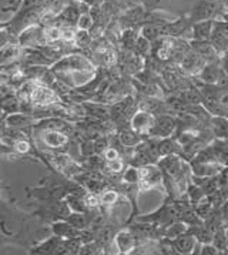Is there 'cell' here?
Listing matches in <instances>:
<instances>
[{"label":"cell","mask_w":228,"mask_h":255,"mask_svg":"<svg viewBox=\"0 0 228 255\" xmlns=\"http://www.w3.org/2000/svg\"><path fill=\"white\" fill-rule=\"evenodd\" d=\"M160 170L166 175L167 178H173L176 180L177 177L181 174V171L187 167V164L183 161V158H180L177 154L166 155L161 158V161L158 163Z\"/></svg>","instance_id":"obj_1"},{"label":"cell","mask_w":228,"mask_h":255,"mask_svg":"<svg viewBox=\"0 0 228 255\" xmlns=\"http://www.w3.org/2000/svg\"><path fill=\"white\" fill-rule=\"evenodd\" d=\"M218 3L216 0H200L191 11L190 20L197 23L203 20H211V17L217 13Z\"/></svg>","instance_id":"obj_2"},{"label":"cell","mask_w":228,"mask_h":255,"mask_svg":"<svg viewBox=\"0 0 228 255\" xmlns=\"http://www.w3.org/2000/svg\"><path fill=\"white\" fill-rule=\"evenodd\" d=\"M154 123H156V117L153 113L137 112L131 117V128H134L138 134L144 135V134L151 133Z\"/></svg>","instance_id":"obj_3"},{"label":"cell","mask_w":228,"mask_h":255,"mask_svg":"<svg viewBox=\"0 0 228 255\" xmlns=\"http://www.w3.org/2000/svg\"><path fill=\"white\" fill-rule=\"evenodd\" d=\"M177 122L171 117V116H167V114H160L156 119L154 123V127L151 130V135H156V137H161V138H166L170 137L173 131L176 130Z\"/></svg>","instance_id":"obj_4"},{"label":"cell","mask_w":228,"mask_h":255,"mask_svg":"<svg viewBox=\"0 0 228 255\" xmlns=\"http://www.w3.org/2000/svg\"><path fill=\"white\" fill-rule=\"evenodd\" d=\"M56 99H57V94L54 90H52L49 86L40 84V86H36V89L33 92L31 104H34L37 107H43V106H49V104L56 103L54 102Z\"/></svg>","instance_id":"obj_5"},{"label":"cell","mask_w":228,"mask_h":255,"mask_svg":"<svg viewBox=\"0 0 228 255\" xmlns=\"http://www.w3.org/2000/svg\"><path fill=\"white\" fill-rule=\"evenodd\" d=\"M190 44H191V50L196 51L198 56L203 57L207 63H214V61L218 60V53L214 49V46L211 44V41L194 40V39H191Z\"/></svg>","instance_id":"obj_6"},{"label":"cell","mask_w":228,"mask_h":255,"mask_svg":"<svg viewBox=\"0 0 228 255\" xmlns=\"http://www.w3.org/2000/svg\"><path fill=\"white\" fill-rule=\"evenodd\" d=\"M224 167L221 164L213 163V161H196L191 165V171L197 177H210L214 178L216 175L221 174Z\"/></svg>","instance_id":"obj_7"},{"label":"cell","mask_w":228,"mask_h":255,"mask_svg":"<svg viewBox=\"0 0 228 255\" xmlns=\"http://www.w3.org/2000/svg\"><path fill=\"white\" fill-rule=\"evenodd\" d=\"M197 237L188 230L186 234L180 235L178 238H176V240L173 241V244H174L177 254L187 255L194 253V250H196V247H197Z\"/></svg>","instance_id":"obj_8"},{"label":"cell","mask_w":228,"mask_h":255,"mask_svg":"<svg viewBox=\"0 0 228 255\" xmlns=\"http://www.w3.org/2000/svg\"><path fill=\"white\" fill-rule=\"evenodd\" d=\"M207 61L203 57H200L196 51H188L186 56L181 59V67L183 70H186L190 74H198L204 67H206Z\"/></svg>","instance_id":"obj_9"},{"label":"cell","mask_w":228,"mask_h":255,"mask_svg":"<svg viewBox=\"0 0 228 255\" xmlns=\"http://www.w3.org/2000/svg\"><path fill=\"white\" fill-rule=\"evenodd\" d=\"M114 241L117 248L120 250V253L127 254L131 253V250L137 248V238L131 231H120L114 237Z\"/></svg>","instance_id":"obj_10"},{"label":"cell","mask_w":228,"mask_h":255,"mask_svg":"<svg viewBox=\"0 0 228 255\" xmlns=\"http://www.w3.org/2000/svg\"><path fill=\"white\" fill-rule=\"evenodd\" d=\"M191 30H193V39L194 40L210 41L213 30H214V21L203 20L197 21V23H193Z\"/></svg>","instance_id":"obj_11"},{"label":"cell","mask_w":228,"mask_h":255,"mask_svg":"<svg viewBox=\"0 0 228 255\" xmlns=\"http://www.w3.org/2000/svg\"><path fill=\"white\" fill-rule=\"evenodd\" d=\"M52 231L54 235L60 237L63 240H67V238H73V237H79L82 230L73 227L67 220H63V221H57L52 225Z\"/></svg>","instance_id":"obj_12"},{"label":"cell","mask_w":228,"mask_h":255,"mask_svg":"<svg viewBox=\"0 0 228 255\" xmlns=\"http://www.w3.org/2000/svg\"><path fill=\"white\" fill-rule=\"evenodd\" d=\"M43 141L47 144L49 147H52V148H60V147L69 143V137L64 133H62L60 130H50L49 128L44 133Z\"/></svg>","instance_id":"obj_13"},{"label":"cell","mask_w":228,"mask_h":255,"mask_svg":"<svg viewBox=\"0 0 228 255\" xmlns=\"http://www.w3.org/2000/svg\"><path fill=\"white\" fill-rule=\"evenodd\" d=\"M221 72H223V67H218L214 63H207L206 67L198 73V77L206 84H217Z\"/></svg>","instance_id":"obj_14"},{"label":"cell","mask_w":228,"mask_h":255,"mask_svg":"<svg viewBox=\"0 0 228 255\" xmlns=\"http://www.w3.org/2000/svg\"><path fill=\"white\" fill-rule=\"evenodd\" d=\"M211 44L214 46V49L217 50L218 56H226L228 53V36L224 34L223 31H220L218 29L214 27L213 34H211Z\"/></svg>","instance_id":"obj_15"},{"label":"cell","mask_w":228,"mask_h":255,"mask_svg":"<svg viewBox=\"0 0 228 255\" xmlns=\"http://www.w3.org/2000/svg\"><path fill=\"white\" fill-rule=\"evenodd\" d=\"M183 151V145L177 143V140L173 138H163L161 143H158V155L166 157V155H171V154H178Z\"/></svg>","instance_id":"obj_16"},{"label":"cell","mask_w":228,"mask_h":255,"mask_svg":"<svg viewBox=\"0 0 228 255\" xmlns=\"http://www.w3.org/2000/svg\"><path fill=\"white\" fill-rule=\"evenodd\" d=\"M191 24L193 23L190 20V17H180V19H176V20H173L168 24V36L178 37L183 33H186L190 29Z\"/></svg>","instance_id":"obj_17"},{"label":"cell","mask_w":228,"mask_h":255,"mask_svg":"<svg viewBox=\"0 0 228 255\" xmlns=\"http://www.w3.org/2000/svg\"><path fill=\"white\" fill-rule=\"evenodd\" d=\"M211 127H213V131L217 137L228 138V117L214 116L211 119Z\"/></svg>","instance_id":"obj_18"},{"label":"cell","mask_w":228,"mask_h":255,"mask_svg":"<svg viewBox=\"0 0 228 255\" xmlns=\"http://www.w3.org/2000/svg\"><path fill=\"white\" fill-rule=\"evenodd\" d=\"M187 231H188V225L184 223V221H181V223H173V224H170L168 227H166V230H164V237H166L167 240H170V241H174L176 238H178L180 235L186 234Z\"/></svg>","instance_id":"obj_19"},{"label":"cell","mask_w":228,"mask_h":255,"mask_svg":"<svg viewBox=\"0 0 228 255\" xmlns=\"http://www.w3.org/2000/svg\"><path fill=\"white\" fill-rule=\"evenodd\" d=\"M120 141L125 147H134L137 144L141 143V134H138L134 128L130 130H123L120 133Z\"/></svg>","instance_id":"obj_20"},{"label":"cell","mask_w":228,"mask_h":255,"mask_svg":"<svg viewBox=\"0 0 228 255\" xmlns=\"http://www.w3.org/2000/svg\"><path fill=\"white\" fill-rule=\"evenodd\" d=\"M60 241H62L60 237L53 235L47 241H44V243L39 245L33 253H36V254H54V251H56V248H57V245H59Z\"/></svg>","instance_id":"obj_21"},{"label":"cell","mask_w":228,"mask_h":255,"mask_svg":"<svg viewBox=\"0 0 228 255\" xmlns=\"http://www.w3.org/2000/svg\"><path fill=\"white\" fill-rule=\"evenodd\" d=\"M67 221H69L73 227L79 228V230H84V228H87L89 224L92 223V220L86 215V213H74V211L67 217Z\"/></svg>","instance_id":"obj_22"},{"label":"cell","mask_w":228,"mask_h":255,"mask_svg":"<svg viewBox=\"0 0 228 255\" xmlns=\"http://www.w3.org/2000/svg\"><path fill=\"white\" fill-rule=\"evenodd\" d=\"M66 203L69 204L70 210L74 213H86L89 207L84 203V198H80L77 194H70L66 198Z\"/></svg>","instance_id":"obj_23"},{"label":"cell","mask_w":228,"mask_h":255,"mask_svg":"<svg viewBox=\"0 0 228 255\" xmlns=\"http://www.w3.org/2000/svg\"><path fill=\"white\" fill-rule=\"evenodd\" d=\"M30 116H27V113H13L7 117V126L9 127H21V126H27L30 124Z\"/></svg>","instance_id":"obj_24"},{"label":"cell","mask_w":228,"mask_h":255,"mask_svg":"<svg viewBox=\"0 0 228 255\" xmlns=\"http://www.w3.org/2000/svg\"><path fill=\"white\" fill-rule=\"evenodd\" d=\"M114 240L113 235V230L110 227H100V230L96 233V241L102 247H106L107 244H110L112 241Z\"/></svg>","instance_id":"obj_25"},{"label":"cell","mask_w":228,"mask_h":255,"mask_svg":"<svg viewBox=\"0 0 228 255\" xmlns=\"http://www.w3.org/2000/svg\"><path fill=\"white\" fill-rule=\"evenodd\" d=\"M227 233L228 228L227 227H221L218 230L217 233L214 234V238H213V244L217 247L220 251H227Z\"/></svg>","instance_id":"obj_26"},{"label":"cell","mask_w":228,"mask_h":255,"mask_svg":"<svg viewBox=\"0 0 228 255\" xmlns=\"http://www.w3.org/2000/svg\"><path fill=\"white\" fill-rule=\"evenodd\" d=\"M183 97V100L190 104V106H198L200 103H203V94L201 92H197L196 89H188L180 94Z\"/></svg>","instance_id":"obj_27"},{"label":"cell","mask_w":228,"mask_h":255,"mask_svg":"<svg viewBox=\"0 0 228 255\" xmlns=\"http://www.w3.org/2000/svg\"><path fill=\"white\" fill-rule=\"evenodd\" d=\"M59 40H62V27L49 26L44 29V41L46 43H56Z\"/></svg>","instance_id":"obj_28"},{"label":"cell","mask_w":228,"mask_h":255,"mask_svg":"<svg viewBox=\"0 0 228 255\" xmlns=\"http://www.w3.org/2000/svg\"><path fill=\"white\" fill-rule=\"evenodd\" d=\"M64 243H66L69 254H80V250H82V247L84 244L82 238H80V235L73 237V238H67V240H64Z\"/></svg>","instance_id":"obj_29"},{"label":"cell","mask_w":228,"mask_h":255,"mask_svg":"<svg viewBox=\"0 0 228 255\" xmlns=\"http://www.w3.org/2000/svg\"><path fill=\"white\" fill-rule=\"evenodd\" d=\"M94 17L87 11V13H82L80 17H79V21H77V27L80 30H92L94 26Z\"/></svg>","instance_id":"obj_30"},{"label":"cell","mask_w":228,"mask_h":255,"mask_svg":"<svg viewBox=\"0 0 228 255\" xmlns=\"http://www.w3.org/2000/svg\"><path fill=\"white\" fill-rule=\"evenodd\" d=\"M100 201H102V205H114L117 204L118 201V194L113 191V190H109V191H104L100 195Z\"/></svg>","instance_id":"obj_31"},{"label":"cell","mask_w":228,"mask_h":255,"mask_svg":"<svg viewBox=\"0 0 228 255\" xmlns=\"http://www.w3.org/2000/svg\"><path fill=\"white\" fill-rule=\"evenodd\" d=\"M135 53L138 54V56H145L148 51H150V40L148 39H145L143 37L141 34H140V37H138V40L135 43Z\"/></svg>","instance_id":"obj_32"},{"label":"cell","mask_w":228,"mask_h":255,"mask_svg":"<svg viewBox=\"0 0 228 255\" xmlns=\"http://www.w3.org/2000/svg\"><path fill=\"white\" fill-rule=\"evenodd\" d=\"M76 34H77V31L74 30L73 26H63L62 27V40L64 43H74Z\"/></svg>","instance_id":"obj_33"},{"label":"cell","mask_w":228,"mask_h":255,"mask_svg":"<svg viewBox=\"0 0 228 255\" xmlns=\"http://www.w3.org/2000/svg\"><path fill=\"white\" fill-rule=\"evenodd\" d=\"M90 41H92V36L89 34V30H80L77 31V34H76V44L77 46H80V47H84V46H87V44H90Z\"/></svg>","instance_id":"obj_34"},{"label":"cell","mask_w":228,"mask_h":255,"mask_svg":"<svg viewBox=\"0 0 228 255\" xmlns=\"http://www.w3.org/2000/svg\"><path fill=\"white\" fill-rule=\"evenodd\" d=\"M138 34L134 30H124L123 33V41H124V46L127 47H135V43L138 40Z\"/></svg>","instance_id":"obj_35"},{"label":"cell","mask_w":228,"mask_h":255,"mask_svg":"<svg viewBox=\"0 0 228 255\" xmlns=\"http://www.w3.org/2000/svg\"><path fill=\"white\" fill-rule=\"evenodd\" d=\"M84 203L86 205L89 207V208H97L99 205L102 204V201H100V198H99V195L96 194V193H87V194H84Z\"/></svg>","instance_id":"obj_36"},{"label":"cell","mask_w":228,"mask_h":255,"mask_svg":"<svg viewBox=\"0 0 228 255\" xmlns=\"http://www.w3.org/2000/svg\"><path fill=\"white\" fill-rule=\"evenodd\" d=\"M124 181L130 184H137L140 183V171L138 168H128L124 173Z\"/></svg>","instance_id":"obj_37"},{"label":"cell","mask_w":228,"mask_h":255,"mask_svg":"<svg viewBox=\"0 0 228 255\" xmlns=\"http://www.w3.org/2000/svg\"><path fill=\"white\" fill-rule=\"evenodd\" d=\"M13 150L19 154L29 153L30 151V144H29V141L23 140V138H19L17 141L13 143Z\"/></svg>","instance_id":"obj_38"},{"label":"cell","mask_w":228,"mask_h":255,"mask_svg":"<svg viewBox=\"0 0 228 255\" xmlns=\"http://www.w3.org/2000/svg\"><path fill=\"white\" fill-rule=\"evenodd\" d=\"M220 253H221V251H220L213 243H210V244H203V250L200 251V254L203 255H217L220 254Z\"/></svg>","instance_id":"obj_39"},{"label":"cell","mask_w":228,"mask_h":255,"mask_svg":"<svg viewBox=\"0 0 228 255\" xmlns=\"http://www.w3.org/2000/svg\"><path fill=\"white\" fill-rule=\"evenodd\" d=\"M107 148H109V143L106 138H99L97 141H94V153L103 154Z\"/></svg>","instance_id":"obj_40"},{"label":"cell","mask_w":228,"mask_h":255,"mask_svg":"<svg viewBox=\"0 0 228 255\" xmlns=\"http://www.w3.org/2000/svg\"><path fill=\"white\" fill-rule=\"evenodd\" d=\"M104 157H106L107 161H114V160H118V158H120V153H118L117 148L112 147V148H107V150H106Z\"/></svg>","instance_id":"obj_41"},{"label":"cell","mask_w":228,"mask_h":255,"mask_svg":"<svg viewBox=\"0 0 228 255\" xmlns=\"http://www.w3.org/2000/svg\"><path fill=\"white\" fill-rule=\"evenodd\" d=\"M107 168L112 170L113 173H120L123 170V163L118 160H114V161H107Z\"/></svg>","instance_id":"obj_42"}]
</instances>
